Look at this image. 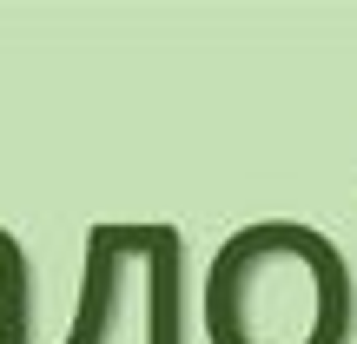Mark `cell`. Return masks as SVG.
Wrapping results in <instances>:
<instances>
[{"mask_svg": "<svg viewBox=\"0 0 357 344\" xmlns=\"http://www.w3.org/2000/svg\"><path fill=\"white\" fill-rule=\"evenodd\" d=\"M0 344H33V265L13 232H0Z\"/></svg>", "mask_w": 357, "mask_h": 344, "instance_id": "3957f363", "label": "cell"}, {"mask_svg": "<svg viewBox=\"0 0 357 344\" xmlns=\"http://www.w3.org/2000/svg\"><path fill=\"white\" fill-rule=\"evenodd\" d=\"M205 344H351V265L318 225L258 218L205 271Z\"/></svg>", "mask_w": 357, "mask_h": 344, "instance_id": "6da1fadb", "label": "cell"}, {"mask_svg": "<svg viewBox=\"0 0 357 344\" xmlns=\"http://www.w3.org/2000/svg\"><path fill=\"white\" fill-rule=\"evenodd\" d=\"M159 232H166V225H93V232H86L79 311H73V324H66L60 344H113L132 278H139L146 258L159 252Z\"/></svg>", "mask_w": 357, "mask_h": 344, "instance_id": "7a4b0ae2", "label": "cell"}]
</instances>
